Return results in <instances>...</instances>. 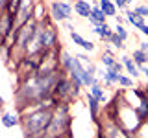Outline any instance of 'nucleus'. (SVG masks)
<instances>
[{"mask_svg": "<svg viewBox=\"0 0 148 138\" xmlns=\"http://www.w3.org/2000/svg\"><path fill=\"white\" fill-rule=\"evenodd\" d=\"M74 13L80 15L82 18H89L91 11H92V4L87 2V0H74Z\"/></svg>", "mask_w": 148, "mask_h": 138, "instance_id": "obj_10", "label": "nucleus"}, {"mask_svg": "<svg viewBox=\"0 0 148 138\" xmlns=\"http://www.w3.org/2000/svg\"><path fill=\"white\" fill-rule=\"evenodd\" d=\"M35 4L37 0H21V6H18L17 13H15V26L21 28L26 22L34 20L35 17Z\"/></svg>", "mask_w": 148, "mask_h": 138, "instance_id": "obj_5", "label": "nucleus"}, {"mask_svg": "<svg viewBox=\"0 0 148 138\" xmlns=\"http://www.w3.org/2000/svg\"><path fill=\"white\" fill-rule=\"evenodd\" d=\"M139 48H141L145 53H148V41H143V43H139Z\"/></svg>", "mask_w": 148, "mask_h": 138, "instance_id": "obj_32", "label": "nucleus"}, {"mask_svg": "<svg viewBox=\"0 0 148 138\" xmlns=\"http://www.w3.org/2000/svg\"><path fill=\"white\" fill-rule=\"evenodd\" d=\"M85 101H87V109H89V116H91V120H92L95 123H98V122H100V105H102V103L91 94V92H87Z\"/></svg>", "mask_w": 148, "mask_h": 138, "instance_id": "obj_8", "label": "nucleus"}, {"mask_svg": "<svg viewBox=\"0 0 148 138\" xmlns=\"http://www.w3.org/2000/svg\"><path fill=\"white\" fill-rule=\"evenodd\" d=\"M41 138H52V136H41Z\"/></svg>", "mask_w": 148, "mask_h": 138, "instance_id": "obj_39", "label": "nucleus"}, {"mask_svg": "<svg viewBox=\"0 0 148 138\" xmlns=\"http://www.w3.org/2000/svg\"><path fill=\"white\" fill-rule=\"evenodd\" d=\"M52 118H54V109H35V110L21 114V125H22L24 138L45 136Z\"/></svg>", "mask_w": 148, "mask_h": 138, "instance_id": "obj_1", "label": "nucleus"}, {"mask_svg": "<svg viewBox=\"0 0 148 138\" xmlns=\"http://www.w3.org/2000/svg\"><path fill=\"white\" fill-rule=\"evenodd\" d=\"M92 33H96L100 37L102 41H104V43H109V39H111V35L115 33V30H111L109 28V24L108 22H106V24H98V26H92Z\"/></svg>", "mask_w": 148, "mask_h": 138, "instance_id": "obj_13", "label": "nucleus"}, {"mask_svg": "<svg viewBox=\"0 0 148 138\" xmlns=\"http://www.w3.org/2000/svg\"><path fill=\"white\" fill-rule=\"evenodd\" d=\"M109 43L113 44V46H115V48H117V50H124V48H126V44H124V41L120 39V37H119L117 33H113V35H111Z\"/></svg>", "mask_w": 148, "mask_h": 138, "instance_id": "obj_24", "label": "nucleus"}, {"mask_svg": "<svg viewBox=\"0 0 148 138\" xmlns=\"http://www.w3.org/2000/svg\"><path fill=\"white\" fill-rule=\"evenodd\" d=\"M72 61H74V55H71L69 52H59V66H61V70L63 72H71V68H72Z\"/></svg>", "mask_w": 148, "mask_h": 138, "instance_id": "obj_17", "label": "nucleus"}, {"mask_svg": "<svg viewBox=\"0 0 148 138\" xmlns=\"http://www.w3.org/2000/svg\"><path fill=\"white\" fill-rule=\"evenodd\" d=\"M80 90L82 87L74 85L72 79L67 76V72H63L61 76H59L58 83H56V89H54V96L58 98L59 101H65V103H71V101H74L80 96Z\"/></svg>", "mask_w": 148, "mask_h": 138, "instance_id": "obj_3", "label": "nucleus"}, {"mask_svg": "<svg viewBox=\"0 0 148 138\" xmlns=\"http://www.w3.org/2000/svg\"><path fill=\"white\" fill-rule=\"evenodd\" d=\"M117 61H119V59L115 57L113 50H106V52L102 53V57H100V63L104 64V68H113V64Z\"/></svg>", "mask_w": 148, "mask_h": 138, "instance_id": "obj_20", "label": "nucleus"}, {"mask_svg": "<svg viewBox=\"0 0 148 138\" xmlns=\"http://www.w3.org/2000/svg\"><path fill=\"white\" fill-rule=\"evenodd\" d=\"M2 105H4V98H2V96H0V107H2Z\"/></svg>", "mask_w": 148, "mask_h": 138, "instance_id": "obj_38", "label": "nucleus"}, {"mask_svg": "<svg viewBox=\"0 0 148 138\" xmlns=\"http://www.w3.org/2000/svg\"><path fill=\"white\" fill-rule=\"evenodd\" d=\"M139 31H141L143 35H146V37H148V24H145V26H141V28H139Z\"/></svg>", "mask_w": 148, "mask_h": 138, "instance_id": "obj_35", "label": "nucleus"}, {"mask_svg": "<svg viewBox=\"0 0 148 138\" xmlns=\"http://www.w3.org/2000/svg\"><path fill=\"white\" fill-rule=\"evenodd\" d=\"M92 26H98V24H106L108 22V15L102 11V7L98 4H92V11H91V17L87 18Z\"/></svg>", "mask_w": 148, "mask_h": 138, "instance_id": "obj_11", "label": "nucleus"}, {"mask_svg": "<svg viewBox=\"0 0 148 138\" xmlns=\"http://www.w3.org/2000/svg\"><path fill=\"white\" fill-rule=\"evenodd\" d=\"M85 68L89 70V74H96V64H95V63H89Z\"/></svg>", "mask_w": 148, "mask_h": 138, "instance_id": "obj_33", "label": "nucleus"}, {"mask_svg": "<svg viewBox=\"0 0 148 138\" xmlns=\"http://www.w3.org/2000/svg\"><path fill=\"white\" fill-rule=\"evenodd\" d=\"M111 70H115V72H119V74H122V70H124V64L120 63V61H117L113 64V68H111Z\"/></svg>", "mask_w": 148, "mask_h": 138, "instance_id": "obj_30", "label": "nucleus"}, {"mask_svg": "<svg viewBox=\"0 0 148 138\" xmlns=\"http://www.w3.org/2000/svg\"><path fill=\"white\" fill-rule=\"evenodd\" d=\"M71 127H72V116H71V103L59 101L54 109V118L46 129L45 136L52 138H71Z\"/></svg>", "mask_w": 148, "mask_h": 138, "instance_id": "obj_2", "label": "nucleus"}, {"mask_svg": "<svg viewBox=\"0 0 148 138\" xmlns=\"http://www.w3.org/2000/svg\"><path fill=\"white\" fill-rule=\"evenodd\" d=\"M15 30H17V26H15V13H11V11L0 13V39H2L8 46H11V39H13Z\"/></svg>", "mask_w": 148, "mask_h": 138, "instance_id": "obj_4", "label": "nucleus"}, {"mask_svg": "<svg viewBox=\"0 0 148 138\" xmlns=\"http://www.w3.org/2000/svg\"><path fill=\"white\" fill-rule=\"evenodd\" d=\"M119 85L124 87V89H132V87H133V77H132V76H124V74H120Z\"/></svg>", "mask_w": 148, "mask_h": 138, "instance_id": "obj_23", "label": "nucleus"}, {"mask_svg": "<svg viewBox=\"0 0 148 138\" xmlns=\"http://www.w3.org/2000/svg\"><path fill=\"white\" fill-rule=\"evenodd\" d=\"M18 6H21V0H9V6H8V11L11 13H17Z\"/></svg>", "mask_w": 148, "mask_h": 138, "instance_id": "obj_26", "label": "nucleus"}, {"mask_svg": "<svg viewBox=\"0 0 148 138\" xmlns=\"http://www.w3.org/2000/svg\"><path fill=\"white\" fill-rule=\"evenodd\" d=\"M8 6H9V0H0V13L8 11Z\"/></svg>", "mask_w": 148, "mask_h": 138, "instance_id": "obj_31", "label": "nucleus"}, {"mask_svg": "<svg viewBox=\"0 0 148 138\" xmlns=\"http://www.w3.org/2000/svg\"><path fill=\"white\" fill-rule=\"evenodd\" d=\"M133 9H135V11H137V13H139V15H141V17L148 18V6H135Z\"/></svg>", "mask_w": 148, "mask_h": 138, "instance_id": "obj_27", "label": "nucleus"}, {"mask_svg": "<svg viewBox=\"0 0 148 138\" xmlns=\"http://www.w3.org/2000/svg\"><path fill=\"white\" fill-rule=\"evenodd\" d=\"M0 122H2L4 127L11 129V127H17L18 123H21V116H18V114H13V112H4L2 116H0Z\"/></svg>", "mask_w": 148, "mask_h": 138, "instance_id": "obj_16", "label": "nucleus"}, {"mask_svg": "<svg viewBox=\"0 0 148 138\" xmlns=\"http://www.w3.org/2000/svg\"><path fill=\"white\" fill-rule=\"evenodd\" d=\"M102 76V81H104L106 87H113V85H119V79H120V74L111 70V68H106L104 72L100 74Z\"/></svg>", "mask_w": 148, "mask_h": 138, "instance_id": "obj_14", "label": "nucleus"}, {"mask_svg": "<svg viewBox=\"0 0 148 138\" xmlns=\"http://www.w3.org/2000/svg\"><path fill=\"white\" fill-rule=\"evenodd\" d=\"M98 6L102 7V11L106 13L108 17H117V6H115L113 0H98Z\"/></svg>", "mask_w": 148, "mask_h": 138, "instance_id": "obj_19", "label": "nucleus"}, {"mask_svg": "<svg viewBox=\"0 0 148 138\" xmlns=\"http://www.w3.org/2000/svg\"><path fill=\"white\" fill-rule=\"evenodd\" d=\"M76 57L80 59V61H82L83 64H85V66L91 63V59H89V53H76Z\"/></svg>", "mask_w": 148, "mask_h": 138, "instance_id": "obj_29", "label": "nucleus"}, {"mask_svg": "<svg viewBox=\"0 0 148 138\" xmlns=\"http://www.w3.org/2000/svg\"><path fill=\"white\" fill-rule=\"evenodd\" d=\"M102 131H104L106 138H132V135L124 129L120 123L113 122V120H104V122H98L96 123Z\"/></svg>", "mask_w": 148, "mask_h": 138, "instance_id": "obj_7", "label": "nucleus"}, {"mask_svg": "<svg viewBox=\"0 0 148 138\" xmlns=\"http://www.w3.org/2000/svg\"><path fill=\"white\" fill-rule=\"evenodd\" d=\"M115 6H117V9H128V4L130 0H113Z\"/></svg>", "mask_w": 148, "mask_h": 138, "instance_id": "obj_28", "label": "nucleus"}, {"mask_svg": "<svg viewBox=\"0 0 148 138\" xmlns=\"http://www.w3.org/2000/svg\"><path fill=\"white\" fill-rule=\"evenodd\" d=\"M96 138H106V135H104V131L98 127V133H96Z\"/></svg>", "mask_w": 148, "mask_h": 138, "instance_id": "obj_37", "label": "nucleus"}, {"mask_svg": "<svg viewBox=\"0 0 148 138\" xmlns=\"http://www.w3.org/2000/svg\"><path fill=\"white\" fill-rule=\"evenodd\" d=\"M72 17V6L63 0H54L50 2V18L54 22H67Z\"/></svg>", "mask_w": 148, "mask_h": 138, "instance_id": "obj_6", "label": "nucleus"}, {"mask_svg": "<svg viewBox=\"0 0 148 138\" xmlns=\"http://www.w3.org/2000/svg\"><path fill=\"white\" fill-rule=\"evenodd\" d=\"M115 33H117V35L120 37V39L124 41V43H126V41H128V37H130V33H128V30H126V28H124V24H117V26H115Z\"/></svg>", "mask_w": 148, "mask_h": 138, "instance_id": "obj_25", "label": "nucleus"}, {"mask_svg": "<svg viewBox=\"0 0 148 138\" xmlns=\"http://www.w3.org/2000/svg\"><path fill=\"white\" fill-rule=\"evenodd\" d=\"M92 4H98V0H95V2H92Z\"/></svg>", "mask_w": 148, "mask_h": 138, "instance_id": "obj_40", "label": "nucleus"}, {"mask_svg": "<svg viewBox=\"0 0 148 138\" xmlns=\"http://www.w3.org/2000/svg\"><path fill=\"white\" fill-rule=\"evenodd\" d=\"M71 41L74 44H78L80 48H83L87 53H92V52H96V44L92 43V41H87V39H83V37L78 33V31H71Z\"/></svg>", "mask_w": 148, "mask_h": 138, "instance_id": "obj_9", "label": "nucleus"}, {"mask_svg": "<svg viewBox=\"0 0 148 138\" xmlns=\"http://www.w3.org/2000/svg\"><path fill=\"white\" fill-rule=\"evenodd\" d=\"M139 70H141L143 76H146V77H148V66H146V64H141V66H139Z\"/></svg>", "mask_w": 148, "mask_h": 138, "instance_id": "obj_34", "label": "nucleus"}, {"mask_svg": "<svg viewBox=\"0 0 148 138\" xmlns=\"http://www.w3.org/2000/svg\"><path fill=\"white\" fill-rule=\"evenodd\" d=\"M130 2H132V0H130Z\"/></svg>", "mask_w": 148, "mask_h": 138, "instance_id": "obj_41", "label": "nucleus"}, {"mask_svg": "<svg viewBox=\"0 0 148 138\" xmlns=\"http://www.w3.org/2000/svg\"><path fill=\"white\" fill-rule=\"evenodd\" d=\"M132 59L135 61L137 66H141V64H146L148 63V53H145L141 48H137V50H133V53H132Z\"/></svg>", "mask_w": 148, "mask_h": 138, "instance_id": "obj_21", "label": "nucleus"}, {"mask_svg": "<svg viewBox=\"0 0 148 138\" xmlns=\"http://www.w3.org/2000/svg\"><path fill=\"white\" fill-rule=\"evenodd\" d=\"M132 138H148V120L137 127V131L132 135Z\"/></svg>", "mask_w": 148, "mask_h": 138, "instance_id": "obj_22", "label": "nucleus"}, {"mask_svg": "<svg viewBox=\"0 0 148 138\" xmlns=\"http://www.w3.org/2000/svg\"><path fill=\"white\" fill-rule=\"evenodd\" d=\"M120 63L124 64V70H126L133 79L141 76V70H139V66L135 64V61L132 59V55H122V57H120Z\"/></svg>", "mask_w": 148, "mask_h": 138, "instance_id": "obj_12", "label": "nucleus"}, {"mask_svg": "<svg viewBox=\"0 0 148 138\" xmlns=\"http://www.w3.org/2000/svg\"><path fill=\"white\" fill-rule=\"evenodd\" d=\"M115 18H117V24H124V22H128V20H126V17H120V15H117Z\"/></svg>", "mask_w": 148, "mask_h": 138, "instance_id": "obj_36", "label": "nucleus"}, {"mask_svg": "<svg viewBox=\"0 0 148 138\" xmlns=\"http://www.w3.org/2000/svg\"><path fill=\"white\" fill-rule=\"evenodd\" d=\"M89 92L100 101V103H106V99H108V96H106V90H104V87L100 85V81H96L95 85H91V87H89Z\"/></svg>", "mask_w": 148, "mask_h": 138, "instance_id": "obj_18", "label": "nucleus"}, {"mask_svg": "<svg viewBox=\"0 0 148 138\" xmlns=\"http://www.w3.org/2000/svg\"><path fill=\"white\" fill-rule=\"evenodd\" d=\"M126 20H128V24H132L133 28H137V30L141 26L146 24V22H145V17H141L135 9H126Z\"/></svg>", "mask_w": 148, "mask_h": 138, "instance_id": "obj_15", "label": "nucleus"}]
</instances>
